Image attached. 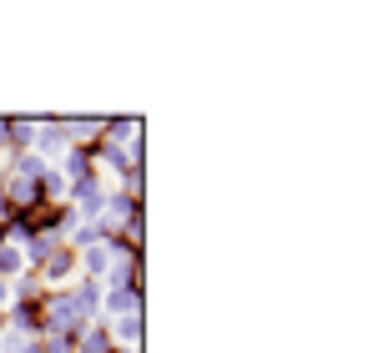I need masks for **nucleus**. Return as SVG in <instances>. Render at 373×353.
<instances>
[{"instance_id": "1", "label": "nucleus", "mask_w": 373, "mask_h": 353, "mask_svg": "<svg viewBox=\"0 0 373 353\" xmlns=\"http://www.w3.org/2000/svg\"><path fill=\"white\" fill-rule=\"evenodd\" d=\"M106 313H121V318H137V298H131L126 288H112V293H106Z\"/></svg>"}, {"instance_id": "2", "label": "nucleus", "mask_w": 373, "mask_h": 353, "mask_svg": "<svg viewBox=\"0 0 373 353\" xmlns=\"http://www.w3.org/2000/svg\"><path fill=\"white\" fill-rule=\"evenodd\" d=\"M36 136H40V152H61L71 132H61V127H46V132H36Z\"/></svg>"}, {"instance_id": "3", "label": "nucleus", "mask_w": 373, "mask_h": 353, "mask_svg": "<svg viewBox=\"0 0 373 353\" xmlns=\"http://www.w3.org/2000/svg\"><path fill=\"white\" fill-rule=\"evenodd\" d=\"M106 267H112V253H106V247H91V253H86V273H106Z\"/></svg>"}, {"instance_id": "4", "label": "nucleus", "mask_w": 373, "mask_h": 353, "mask_svg": "<svg viewBox=\"0 0 373 353\" xmlns=\"http://www.w3.org/2000/svg\"><path fill=\"white\" fill-rule=\"evenodd\" d=\"M116 338H121V343H137V338H142V323H137V318H121V323H116Z\"/></svg>"}, {"instance_id": "5", "label": "nucleus", "mask_w": 373, "mask_h": 353, "mask_svg": "<svg viewBox=\"0 0 373 353\" xmlns=\"http://www.w3.org/2000/svg\"><path fill=\"white\" fill-rule=\"evenodd\" d=\"M0 267H6V273H20V253L10 247V253H0Z\"/></svg>"}]
</instances>
